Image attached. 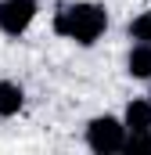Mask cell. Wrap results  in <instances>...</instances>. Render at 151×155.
Listing matches in <instances>:
<instances>
[{"label": "cell", "instance_id": "obj_1", "mask_svg": "<svg viewBox=\"0 0 151 155\" xmlns=\"http://www.w3.org/2000/svg\"><path fill=\"white\" fill-rule=\"evenodd\" d=\"M50 29L61 40H72L79 47H94L108 33V7L97 0H65L54 7Z\"/></svg>", "mask_w": 151, "mask_h": 155}, {"label": "cell", "instance_id": "obj_2", "mask_svg": "<svg viewBox=\"0 0 151 155\" xmlns=\"http://www.w3.org/2000/svg\"><path fill=\"white\" fill-rule=\"evenodd\" d=\"M126 123L122 116H112V112H104V116H94L86 123V130H83V141H86V148L94 155H115L126 148Z\"/></svg>", "mask_w": 151, "mask_h": 155}, {"label": "cell", "instance_id": "obj_3", "mask_svg": "<svg viewBox=\"0 0 151 155\" xmlns=\"http://www.w3.org/2000/svg\"><path fill=\"white\" fill-rule=\"evenodd\" d=\"M40 15V0H0V33L25 36Z\"/></svg>", "mask_w": 151, "mask_h": 155}, {"label": "cell", "instance_id": "obj_4", "mask_svg": "<svg viewBox=\"0 0 151 155\" xmlns=\"http://www.w3.org/2000/svg\"><path fill=\"white\" fill-rule=\"evenodd\" d=\"M25 108V87L14 79H0V119H14Z\"/></svg>", "mask_w": 151, "mask_h": 155}, {"label": "cell", "instance_id": "obj_5", "mask_svg": "<svg viewBox=\"0 0 151 155\" xmlns=\"http://www.w3.org/2000/svg\"><path fill=\"white\" fill-rule=\"evenodd\" d=\"M126 72L133 79H151V43H130L126 51Z\"/></svg>", "mask_w": 151, "mask_h": 155}, {"label": "cell", "instance_id": "obj_6", "mask_svg": "<svg viewBox=\"0 0 151 155\" xmlns=\"http://www.w3.org/2000/svg\"><path fill=\"white\" fill-rule=\"evenodd\" d=\"M122 123H126V130H151V94H148V97H133V101H126Z\"/></svg>", "mask_w": 151, "mask_h": 155}, {"label": "cell", "instance_id": "obj_7", "mask_svg": "<svg viewBox=\"0 0 151 155\" xmlns=\"http://www.w3.org/2000/svg\"><path fill=\"white\" fill-rule=\"evenodd\" d=\"M126 36L130 43H151V11H140L126 22Z\"/></svg>", "mask_w": 151, "mask_h": 155}, {"label": "cell", "instance_id": "obj_8", "mask_svg": "<svg viewBox=\"0 0 151 155\" xmlns=\"http://www.w3.org/2000/svg\"><path fill=\"white\" fill-rule=\"evenodd\" d=\"M122 152L126 155H151V130H130Z\"/></svg>", "mask_w": 151, "mask_h": 155}]
</instances>
